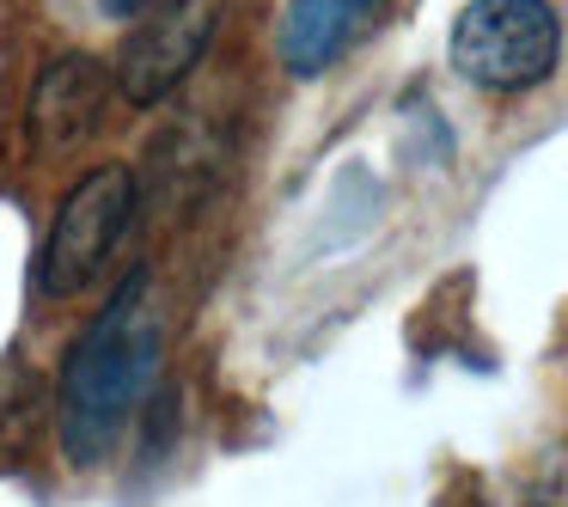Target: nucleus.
<instances>
[{
    "label": "nucleus",
    "instance_id": "obj_1",
    "mask_svg": "<svg viewBox=\"0 0 568 507\" xmlns=\"http://www.w3.org/2000/svg\"><path fill=\"white\" fill-rule=\"evenodd\" d=\"M148 270H135L111 294V306L74 336V348L62 355V379H55V434L62 453L80 470L104 465L123 440V428L135 422V404L148 397L153 373V331H148Z\"/></svg>",
    "mask_w": 568,
    "mask_h": 507
},
{
    "label": "nucleus",
    "instance_id": "obj_2",
    "mask_svg": "<svg viewBox=\"0 0 568 507\" xmlns=\"http://www.w3.org/2000/svg\"><path fill=\"white\" fill-rule=\"evenodd\" d=\"M562 62V19L550 0H470L453 19V68L483 92H526Z\"/></svg>",
    "mask_w": 568,
    "mask_h": 507
},
{
    "label": "nucleus",
    "instance_id": "obj_3",
    "mask_svg": "<svg viewBox=\"0 0 568 507\" xmlns=\"http://www.w3.org/2000/svg\"><path fill=\"white\" fill-rule=\"evenodd\" d=\"M129 214H135V178L123 165H99L87 172L55 209V226L38 251V287L50 300H68L104 270V257L116 251Z\"/></svg>",
    "mask_w": 568,
    "mask_h": 507
},
{
    "label": "nucleus",
    "instance_id": "obj_4",
    "mask_svg": "<svg viewBox=\"0 0 568 507\" xmlns=\"http://www.w3.org/2000/svg\"><path fill=\"white\" fill-rule=\"evenodd\" d=\"M214 26H221V0H160V13L129 38L123 50V92L135 104H160L178 92V80L202 62Z\"/></svg>",
    "mask_w": 568,
    "mask_h": 507
},
{
    "label": "nucleus",
    "instance_id": "obj_5",
    "mask_svg": "<svg viewBox=\"0 0 568 507\" xmlns=\"http://www.w3.org/2000/svg\"><path fill=\"white\" fill-rule=\"evenodd\" d=\"M104 99H111L104 62H92V55H62V62H50L38 74V87H31V111H26L31 141L50 148V153L74 148V141L104 116Z\"/></svg>",
    "mask_w": 568,
    "mask_h": 507
},
{
    "label": "nucleus",
    "instance_id": "obj_6",
    "mask_svg": "<svg viewBox=\"0 0 568 507\" xmlns=\"http://www.w3.org/2000/svg\"><path fill=\"white\" fill-rule=\"evenodd\" d=\"M367 0H287V19H282V62L287 74L312 80L343 55V43L355 38Z\"/></svg>",
    "mask_w": 568,
    "mask_h": 507
},
{
    "label": "nucleus",
    "instance_id": "obj_7",
    "mask_svg": "<svg viewBox=\"0 0 568 507\" xmlns=\"http://www.w3.org/2000/svg\"><path fill=\"white\" fill-rule=\"evenodd\" d=\"M526 507H568V446L550 453L526 483Z\"/></svg>",
    "mask_w": 568,
    "mask_h": 507
},
{
    "label": "nucleus",
    "instance_id": "obj_8",
    "mask_svg": "<svg viewBox=\"0 0 568 507\" xmlns=\"http://www.w3.org/2000/svg\"><path fill=\"white\" fill-rule=\"evenodd\" d=\"M104 7H111L116 19H129V13H141V0H104Z\"/></svg>",
    "mask_w": 568,
    "mask_h": 507
}]
</instances>
